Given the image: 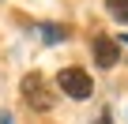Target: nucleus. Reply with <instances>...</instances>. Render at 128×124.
Here are the masks:
<instances>
[{"label":"nucleus","mask_w":128,"mask_h":124,"mask_svg":"<svg viewBox=\"0 0 128 124\" xmlns=\"http://www.w3.org/2000/svg\"><path fill=\"white\" fill-rule=\"evenodd\" d=\"M94 60L102 68H113L117 60H120V49H117V41L113 38H94Z\"/></svg>","instance_id":"3"},{"label":"nucleus","mask_w":128,"mask_h":124,"mask_svg":"<svg viewBox=\"0 0 128 124\" xmlns=\"http://www.w3.org/2000/svg\"><path fill=\"white\" fill-rule=\"evenodd\" d=\"M0 124H12V117H8V113H0Z\"/></svg>","instance_id":"7"},{"label":"nucleus","mask_w":128,"mask_h":124,"mask_svg":"<svg viewBox=\"0 0 128 124\" xmlns=\"http://www.w3.org/2000/svg\"><path fill=\"white\" fill-rule=\"evenodd\" d=\"M56 87L68 94V98H76V102L90 98V90H94V83H90V75H87L83 68H64V72L56 75Z\"/></svg>","instance_id":"2"},{"label":"nucleus","mask_w":128,"mask_h":124,"mask_svg":"<svg viewBox=\"0 0 128 124\" xmlns=\"http://www.w3.org/2000/svg\"><path fill=\"white\" fill-rule=\"evenodd\" d=\"M106 8L117 23H128V0H106Z\"/></svg>","instance_id":"5"},{"label":"nucleus","mask_w":128,"mask_h":124,"mask_svg":"<svg viewBox=\"0 0 128 124\" xmlns=\"http://www.w3.org/2000/svg\"><path fill=\"white\" fill-rule=\"evenodd\" d=\"M23 98H26V105L38 109V113L53 109V90H49V83H45L42 72H26V75H23Z\"/></svg>","instance_id":"1"},{"label":"nucleus","mask_w":128,"mask_h":124,"mask_svg":"<svg viewBox=\"0 0 128 124\" xmlns=\"http://www.w3.org/2000/svg\"><path fill=\"white\" fill-rule=\"evenodd\" d=\"M94 124H113V120H109V113H102V117H98Z\"/></svg>","instance_id":"6"},{"label":"nucleus","mask_w":128,"mask_h":124,"mask_svg":"<svg viewBox=\"0 0 128 124\" xmlns=\"http://www.w3.org/2000/svg\"><path fill=\"white\" fill-rule=\"evenodd\" d=\"M68 38V30H64L60 23H45L42 26V41H64Z\"/></svg>","instance_id":"4"}]
</instances>
